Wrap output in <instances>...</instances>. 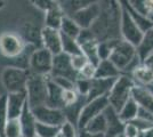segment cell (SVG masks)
<instances>
[{"label": "cell", "instance_id": "cell-7", "mask_svg": "<svg viewBox=\"0 0 153 137\" xmlns=\"http://www.w3.org/2000/svg\"><path fill=\"white\" fill-rule=\"evenodd\" d=\"M54 55L45 48L34 49L30 56L29 72L32 74H38L42 77H49L53 67Z\"/></svg>", "mask_w": 153, "mask_h": 137}, {"label": "cell", "instance_id": "cell-19", "mask_svg": "<svg viewBox=\"0 0 153 137\" xmlns=\"http://www.w3.org/2000/svg\"><path fill=\"white\" fill-rule=\"evenodd\" d=\"M64 91L59 86H57L51 77H48V93H47V103L46 105L57 109V110H63L64 109Z\"/></svg>", "mask_w": 153, "mask_h": 137}, {"label": "cell", "instance_id": "cell-8", "mask_svg": "<svg viewBox=\"0 0 153 137\" xmlns=\"http://www.w3.org/2000/svg\"><path fill=\"white\" fill-rule=\"evenodd\" d=\"M26 45L19 34L4 32L0 34V53L8 59H16L25 50Z\"/></svg>", "mask_w": 153, "mask_h": 137}, {"label": "cell", "instance_id": "cell-27", "mask_svg": "<svg viewBox=\"0 0 153 137\" xmlns=\"http://www.w3.org/2000/svg\"><path fill=\"white\" fill-rule=\"evenodd\" d=\"M123 2H125V6L127 8V10L129 12V14H130V16H131V19L134 20V22L136 23V25L140 27V30L142 32L145 33V32H147L150 29H152L153 23L147 19L146 16H144L143 14H140V13H138L137 10H135L134 8L129 5L128 1H123Z\"/></svg>", "mask_w": 153, "mask_h": 137}, {"label": "cell", "instance_id": "cell-50", "mask_svg": "<svg viewBox=\"0 0 153 137\" xmlns=\"http://www.w3.org/2000/svg\"><path fill=\"white\" fill-rule=\"evenodd\" d=\"M56 137H63V136L61 135V133H58V135H57V136H56Z\"/></svg>", "mask_w": 153, "mask_h": 137}, {"label": "cell", "instance_id": "cell-6", "mask_svg": "<svg viewBox=\"0 0 153 137\" xmlns=\"http://www.w3.org/2000/svg\"><path fill=\"white\" fill-rule=\"evenodd\" d=\"M121 4V16H120V38L126 42L133 45L134 47H138L140 41L143 39L144 33L136 25L134 20L131 19L130 14L125 6V2L120 1Z\"/></svg>", "mask_w": 153, "mask_h": 137}, {"label": "cell", "instance_id": "cell-28", "mask_svg": "<svg viewBox=\"0 0 153 137\" xmlns=\"http://www.w3.org/2000/svg\"><path fill=\"white\" fill-rule=\"evenodd\" d=\"M59 32L62 36L76 40L79 33L81 32V27L73 21V19H71L69 16H64L61 26H59Z\"/></svg>", "mask_w": 153, "mask_h": 137}, {"label": "cell", "instance_id": "cell-42", "mask_svg": "<svg viewBox=\"0 0 153 137\" xmlns=\"http://www.w3.org/2000/svg\"><path fill=\"white\" fill-rule=\"evenodd\" d=\"M95 72H96V66L90 64V63H87L82 70L79 72V78L91 80V79L95 78Z\"/></svg>", "mask_w": 153, "mask_h": 137}, {"label": "cell", "instance_id": "cell-48", "mask_svg": "<svg viewBox=\"0 0 153 137\" xmlns=\"http://www.w3.org/2000/svg\"><path fill=\"white\" fill-rule=\"evenodd\" d=\"M144 88H146L147 90L150 91V93L153 95V82H152V84H150L149 86H146V87H144Z\"/></svg>", "mask_w": 153, "mask_h": 137}, {"label": "cell", "instance_id": "cell-16", "mask_svg": "<svg viewBox=\"0 0 153 137\" xmlns=\"http://www.w3.org/2000/svg\"><path fill=\"white\" fill-rule=\"evenodd\" d=\"M22 136L23 137H36L37 136V120L33 116V112L30 109L29 104L26 103L23 111L19 118Z\"/></svg>", "mask_w": 153, "mask_h": 137}, {"label": "cell", "instance_id": "cell-15", "mask_svg": "<svg viewBox=\"0 0 153 137\" xmlns=\"http://www.w3.org/2000/svg\"><path fill=\"white\" fill-rule=\"evenodd\" d=\"M27 103L25 93L7 94V114L8 120L19 119L24 106Z\"/></svg>", "mask_w": 153, "mask_h": 137}, {"label": "cell", "instance_id": "cell-20", "mask_svg": "<svg viewBox=\"0 0 153 137\" xmlns=\"http://www.w3.org/2000/svg\"><path fill=\"white\" fill-rule=\"evenodd\" d=\"M131 98L138 105V107H142L153 113V95L146 88L135 85L131 91Z\"/></svg>", "mask_w": 153, "mask_h": 137}, {"label": "cell", "instance_id": "cell-31", "mask_svg": "<svg viewBox=\"0 0 153 137\" xmlns=\"http://www.w3.org/2000/svg\"><path fill=\"white\" fill-rule=\"evenodd\" d=\"M91 1H85V0H71V1H63L59 2L61 8L63 10V13L65 16L72 17L76 12L81 10L82 8H85L86 6H88Z\"/></svg>", "mask_w": 153, "mask_h": 137}, {"label": "cell", "instance_id": "cell-45", "mask_svg": "<svg viewBox=\"0 0 153 137\" xmlns=\"http://www.w3.org/2000/svg\"><path fill=\"white\" fill-rule=\"evenodd\" d=\"M78 137H104V135H97V134H91L86 130H79Z\"/></svg>", "mask_w": 153, "mask_h": 137}, {"label": "cell", "instance_id": "cell-43", "mask_svg": "<svg viewBox=\"0 0 153 137\" xmlns=\"http://www.w3.org/2000/svg\"><path fill=\"white\" fill-rule=\"evenodd\" d=\"M53 81L59 86L63 90H76L74 89V81L66 78H51Z\"/></svg>", "mask_w": 153, "mask_h": 137}, {"label": "cell", "instance_id": "cell-11", "mask_svg": "<svg viewBox=\"0 0 153 137\" xmlns=\"http://www.w3.org/2000/svg\"><path fill=\"white\" fill-rule=\"evenodd\" d=\"M32 112H33V116L38 124L53 126V127H61L66 121L62 110L53 109L47 105L33 109Z\"/></svg>", "mask_w": 153, "mask_h": 137}, {"label": "cell", "instance_id": "cell-30", "mask_svg": "<svg viewBox=\"0 0 153 137\" xmlns=\"http://www.w3.org/2000/svg\"><path fill=\"white\" fill-rule=\"evenodd\" d=\"M137 111H138V105L136 104L131 98L122 106L121 110L118 112V116L123 124H128V122L133 121L134 119H136Z\"/></svg>", "mask_w": 153, "mask_h": 137}, {"label": "cell", "instance_id": "cell-37", "mask_svg": "<svg viewBox=\"0 0 153 137\" xmlns=\"http://www.w3.org/2000/svg\"><path fill=\"white\" fill-rule=\"evenodd\" d=\"M90 84H91V80L78 78L74 82V89H76V94L80 96H83V97H87L90 90Z\"/></svg>", "mask_w": 153, "mask_h": 137}, {"label": "cell", "instance_id": "cell-38", "mask_svg": "<svg viewBox=\"0 0 153 137\" xmlns=\"http://www.w3.org/2000/svg\"><path fill=\"white\" fill-rule=\"evenodd\" d=\"M111 50H112V41H103V42H98L97 54H98L100 62H101V61H106V59H110Z\"/></svg>", "mask_w": 153, "mask_h": 137}, {"label": "cell", "instance_id": "cell-3", "mask_svg": "<svg viewBox=\"0 0 153 137\" xmlns=\"http://www.w3.org/2000/svg\"><path fill=\"white\" fill-rule=\"evenodd\" d=\"M47 93H48V77L32 74L29 72L25 94L27 104L31 110L46 105Z\"/></svg>", "mask_w": 153, "mask_h": 137}, {"label": "cell", "instance_id": "cell-24", "mask_svg": "<svg viewBox=\"0 0 153 137\" xmlns=\"http://www.w3.org/2000/svg\"><path fill=\"white\" fill-rule=\"evenodd\" d=\"M64 13L61 8V5L58 2L54 8L45 13V27L59 30V26L62 23V20L64 19Z\"/></svg>", "mask_w": 153, "mask_h": 137}, {"label": "cell", "instance_id": "cell-22", "mask_svg": "<svg viewBox=\"0 0 153 137\" xmlns=\"http://www.w3.org/2000/svg\"><path fill=\"white\" fill-rule=\"evenodd\" d=\"M86 103H87V97H83V96L79 95V98L76 99L74 103L65 106L62 111H63L64 116H65L66 121H69V122L76 126L78 124V119H79V116H80V112H81V110H82V107L85 106Z\"/></svg>", "mask_w": 153, "mask_h": 137}, {"label": "cell", "instance_id": "cell-14", "mask_svg": "<svg viewBox=\"0 0 153 137\" xmlns=\"http://www.w3.org/2000/svg\"><path fill=\"white\" fill-rule=\"evenodd\" d=\"M41 30L36 24L31 22H26L21 27V38L24 40L25 45L32 46L34 49L42 48L41 41Z\"/></svg>", "mask_w": 153, "mask_h": 137}, {"label": "cell", "instance_id": "cell-12", "mask_svg": "<svg viewBox=\"0 0 153 137\" xmlns=\"http://www.w3.org/2000/svg\"><path fill=\"white\" fill-rule=\"evenodd\" d=\"M101 9H102V5L100 1H91L88 6H86L81 10L76 12L71 19H73V21L81 27V30L90 29L96 19L98 17Z\"/></svg>", "mask_w": 153, "mask_h": 137}, {"label": "cell", "instance_id": "cell-10", "mask_svg": "<svg viewBox=\"0 0 153 137\" xmlns=\"http://www.w3.org/2000/svg\"><path fill=\"white\" fill-rule=\"evenodd\" d=\"M49 77L51 78H66L76 82V80L79 78V74L72 66L71 56L64 53L55 55L53 59V67H51Z\"/></svg>", "mask_w": 153, "mask_h": 137}, {"label": "cell", "instance_id": "cell-5", "mask_svg": "<svg viewBox=\"0 0 153 137\" xmlns=\"http://www.w3.org/2000/svg\"><path fill=\"white\" fill-rule=\"evenodd\" d=\"M29 78V71L14 67L6 66L1 73V82L7 94L13 93H25L26 82Z\"/></svg>", "mask_w": 153, "mask_h": 137}, {"label": "cell", "instance_id": "cell-21", "mask_svg": "<svg viewBox=\"0 0 153 137\" xmlns=\"http://www.w3.org/2000/svg\"><path fill=\"white\" fill-rule=\"evenodd\" d=\"M122 73L111 61H101L96 65L95 78L97 79H118L121 77Z\"/></svg>", "mask_w": 153, "mask_h": 137}, {"label": "cell", "instance_id": "cell-51", "mask_svg": "<svg viewBox=\"0 0 153 137\" xmlns=\"http://www.w3.org/2000/svg\"><path fill=\"white\" fill-rule=\"evenodd\" d=\"M119 137H123V135H121V136H119Z\"/></svg>", "mask_w": 153, "mask_h": 137}, {"label": "cell", "instance_id": "cell-44", "mask_svg": "<svg viewBox=\"0 0 153 137\" xmlns=\"http://www.w3.org/2000/svg\"><path fill=\"white\" fill-rule=\"evenodd\" d=\"M140 131L133 126L131 124H125V129H123V137H137L140 135Z\"/></svg>", "mask_w": 153, "mask_h": 137}, {"label": "cell", "instance_id": "cell-23", "mask_svg": "<svg viewBox=\"0 0 153 137\" xmlns=\"http://www.w3.org/2000/svg\"><path fill=\"white\" fill-rule=\"evenodd\" d=\"M134 84L136 86H140V87H146L150 84L153 82V71H151L147 66H145L143 63L138 65L134 71L129 74Z\"/></svg>", "mask_w": 153, "mask_h": 137}, {"label": "cell", "instance_id": "cell-34", "mask_svg": "<svg viewBox=\"0 0 153 137\" xmlns=\"http://www.w3.org/2000/svg\"><path fill=\"white\" fill-rule=\"evenodd\" d=\"M8 121V114H7V94L0 96V137L4 136L5 127Z\"/></svg>", "mask_w": 153, "mask_h": 137}, {"label": "cell", "instance_id": "cell-18", "mask_svg": "<svg viewBox=\"0 0 153 137\" xmlns=\"http://www.w3.org/2000/svg\"><path fill=\"white\" fill-rule=\"evenodd\" d=\"M117 79H91L90 90L87 96V102L103 96H108Z\"/></svg>", "mask_w": 153, "mask_h": 137}, {"label": "cell", "instance_id": "cell-2", "mask_svg": "<svg viewBox=\"0 0 153 137\" xmlns=\"http://www.w3.org/2000/svg\"><path fill=\"white\" fill-rule=\"evenodd\" d=\"M108 61H111L123 74L128 76L142 64L136 47L126 42L121 38L112 40V50Z\"/></svg>", "mask_w": 153, "mask_h": 137}, {"label": "cell", "instance_id": "cell-49", "mask_svg": "<svg viewBox=\"0 0 153 137\" xmlns=\"http://www.w3.org/2000/svg\"><path fill=\"white\" fill-rule=\"evenodd\" d=\"M5 4H6V2H5V1H2V0H0V9H1V8H4V7H5Z\"/></svg>", "mask_w": 153, "mask_h": 137}, {"label": "cell", "instance_id": "cell-41", "mask_svg": "<svg viewBox=\"0 0 153 137\" xmlns=\"http://www.w3.org/2000/svg\"><path fill=\"white\" fill-rule=\"evenodd\" d=\"M32 4L37 7L38 9L42 10V12H48L51 8L56 6L58 1H53V0H37V1H32Z\"/></svg>", "mask_w": 153, "mask_h": 137}, {"label": "cell", "instance_id": "cell-39", "mask_svg": "<svg viewBox=\"0 0 153 137\" xmlns=\"http://www.w3.org/2000/svg\"><path fill=\"white\" fill-rule=\"evenodd\" d=\"M59 133L63 137H78L79 129L76 124H71L69 121H65L59 127Z\"/></svg>", "mask_w": 153, "mask_h": 137}, {"label": "cell", "instance_id": "cell-1", "mask_svg": "<svg viewBox=\"0 0 153 137\" xmlns=\"http://www.w3.org/2000/svg\"><path fill=\"white\" fill-rule=\"evenodd\" d=\"M106 5L101 2L102 9L90 30L98 42L120 39V1H106Z\"/></svg>", "mask_w": 153, "mask_h": 137}, {"label": "cell", "instance_id": "cell-52", "mask_svg": "<svg viewBox=\"0 0 153 137\" xmlns=\"http://www.w3.org/2000/svg\"><path fill=\"white\" fill-rule=\"evenodd\" d=\"M21 137H23V136H21Z\"/></svg>", "mask_w": 153, "mask_h": 137}, {"label": "cell", "instance_id": "cell-29", "mask_svg": "<svg viewBox=\"0 0 153 137\" xmlns=\"http://www.w3.org/2000/svg\"><path fill=\"white\" fill-rule=\"evenodd\" d=\"M108 128V122H106V117L103 112L102 114L97 116L93 120H90L87 124V126L83 128V130L91 133V134H97V135H105ZM82 130V129H81Z\"/></svg>", "mask_w": 153, "mask_h": 137}, {"label": "cell", "instance_id": "cell-33", "mask_svg": "<svg viewBox=\"0 0 153 137\" xmlns=\"http://www.w3.org/2000/svg\"><path fill=\"white\" fill-rule=\"evenodd\" d=\"M62 53L69 55V56H74V55L82 54L81 48H80L79 44L76 42V40L69 38V37H65V36H62Z\"/></svg>", "mask_w": 153, "mask_h": 137}, {"label": "cell", "instance_id": "cell-9", "mask_svg": "<svg viewBox=\"0 0 153 137\" xmlns=\"http://www.w3.org/2000/svg\"><path fill=\"white\" fill-rule=\"evenodd\" d=\"M108 106V96H103V97H98L95 98V99H91V101H88L82 107L81 112H80V116L78 119V124H76L78 129L79 130L83 129L90 120H93L97 116L102 114L103 112L106 110Z\"/></svg>", "mask_w": 153, "mask_h": 137}, {"label": "cell", "instance_id": "cell-53", "mask_svg": "<svg viewBox=\"0 0 153 137\" xmlns=\"http://www.w3.org/2000/svg\"><path fill=\"white\" fill-rule=\"evenodd\" d=\"M36 137H38V136H36Z\"/></svg>", "mask_w": 153, "mask_h": 137}, {"label": "cell", "instance_id": "cell-36", "mask_svg": "<svg viewBox=\"0 0 153 137\" xmlns=\"http://www.w3.org/2000/svg\"><path fill=\"white\" fill-rule=\"evenodd\" d=\"M58 133H59V127L37 124V136L38 137H56Z\"/></svg>", "mask_w": 153, "mask_h": 137}, {"label": "cell", "instance_id": "cell-47", "mask_svg": "<svg viewBox=\"0 0 153 137\" xmlns=\"http://www.w3.org/2000/svg\"><path fill=\"white\" fill-rule=\"evenodd\" d=\"M140 134H142V137H153V127L149 128L145 131H142Z\"/></svg>", "mask_w": 153, "mask_h": 137}, {"label": "cell", "instance_id": "cell-25", "mask_svg": "<svg viewBox=\"0 0 153 137\" xmlns=\"http://www.w3.org/2000/svg\"><path fill=\"white\" fill-rule=\"evenodd\" d=\"M136 49H137V55L142 62L146 59L149 56L153 55V27L144 33L143 39Z\"/></svg>", "mask_w": 153, "mask_h": 137}, {"label": "cell", "instance_id": "cell-4", "mask_svg": "<svg viewBox=\"0 0 153 137\" xmlns=\"http://www.w3.org/2000/svg\"><path fill=\"white\" fill-rule=\"evenodd\" d=\"M135 84L130 76L122 74L115 80L112 89L108 95V106H111L117 113L122 109V106L131 99V91Z\"/></svg>", "mask_w": 153, "mask_h": 137}, {"label": "cell", "instance_id": "cell-40", "mask_svg": "<svg viewBox=\"0 0 153 137\" xmlns=\"http://www.w3.org/2000/svg\"><path fill=\"white\" fill-rule=\"evenodd\" d=\"M71 63H72V66H73V69L78 72V74H79V72L82 70L85 65L87 64V63H89L87 59L83 56L82 54H79V55H74V56H71Z\"/></svg>", "mask_w": 153, "mask_h": 137}, {"label": "cell", "instance_id": "cell-26", "mask_svg": "<svg viewBox=\"0 0 153 137\" xmlns=\"http://www.w3.org/2000/svg\"><path fill=\"white\" fill-rule=\"evenodd\" d=\"M80 48H81V53L82 55L87 59V61L93 65H97L100 63V59H98V54H97V47H98V41L96 39L88 40L86 42L80 44Z\"/></svg>", "mask_w": 153, "mask_h": 137}, {"label": "cell", "instance_id": "cell-35", "mask_svg": "<svg viewBox=\"0 0 153 137\" xmlns=\"http://www.w3.org/2000/svg\"><path fill=\"white\" fill-rule=\"evenodd\" d=\"M5 137H21L22 136V129H21V124H19V119H12L8 120L5 127Z\"/></svg>", "mask_w": 153, "mask_h": 137}, {"label": "cell", "instance_id": "cell-17", "mask_svg": "<svg viewBox=\"0 0 153 137\" xmlns=\"http://www.w3.org/2000/svg\"><path fill=\"white\" fill-rule=\"evenodd\" d=\"M104 114L106 117V122H108V128L104 137H119L123 135V129L126 124H123L120 120L118 113L111 106H108L106 110L104 111Z\"/></svg>", "mask_w": 153, "mask_h": 137}, {"label": "cell", "instance_id": "cell-32", "mask_svg": "<svg viewBox=\"0 0 153 137\" xmlns=\"http://www.w3.org/2000/svg\"><path fill=\"white\" fill-rule=\"evenodd\" d=\"M128 2L135 10L146 16L153 23V0H134Z\"/></svg>", "mask_w": 153, "mask_h": 137}, {"label": "cell", "instance_id": "cell-13", "mask_svg": "<svg viewBox=\"0 0 153 137\" xmlns=\"http://www.w3.org/2000/svg\"><path fill=\"white\" fill-rule=\"evenodd\" d=\"M41 41L42 48H45L54 56L62 53V36L59 30H54L44 26L41 30Z\"/></svg>", "mask_w": 153, "mask_h": 137}, {"label": "cell", "instance_id": "cell-46", "mask_svg": "<svg viewBox=\"0 0 153 137\" xmlns=\"http://www.w3.org/2000/svg\"><path fill=\"white\" fill-rule=\"evenodd\" d=\"M143 64L145 66H147L151 71H153V55H151V56H149L146 59H144L143 62H142Z\"/></svg>", "mask_w": 153, "mask_h": 137}]
</instances>
